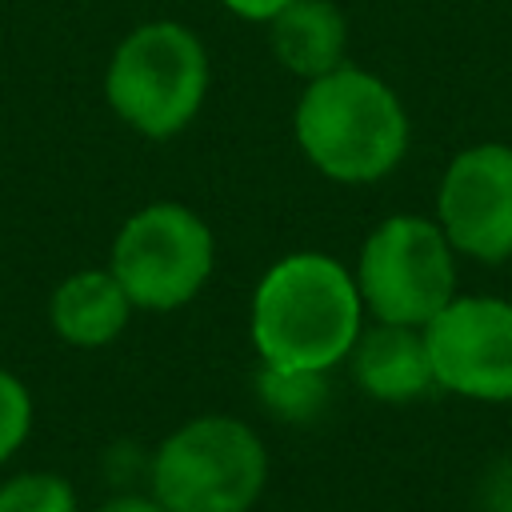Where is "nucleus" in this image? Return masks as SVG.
Segmentation results:
<instances>
[{"label": "nucleus", "mask_w": 512, "mask_h": 512, "mask_svg": "<svg viewBox=\"0 0 512 512\" xmlns=\"http://www.w3.org/2000/svg\"><path fill=\"white\" fill-rule=\"evenodd\" d=\"M364 324L356 276L324 252L280 256L252 292V348L284 372H328L348 360Z\"/></svg>", "instance_id": "f257e3e1"}, {"label": "nucleus", "mask_w": 512, "mask_h": 512, "mask_svg": "<svg viewBox=\"0 0 512 512\" xmlns=\"http://www.w3.org/2000/svg\"><path fill=\"white\" fill-rule=\"evenodd\" d=\"M348 360H352L356 384L372 400H384V404H408V400L424 396L428 388H436L424 328L376 320V328H368V332L360 328Z\"/></svg>", "instance_id": "1a4fd4ad"}, {"label": "nucleus", "mask_w": 512, "mask_h": 512, "mask_svg": "<svg viewBox=\"0 0 512 512\" xmlns=\"http://www.w3.org/2000/svg\"><path fill=\"white\" fill-rule=\"evenodd\" d=\"M32 432V392L20 376L0 368V464L20 452V444Z\"/></svg>", "instance_id": "4468645a"}, {"label": "nucleus", "mask_w": 512, "mask_h": 512, "mask_svg": "<svg viewBox=\"0 0 512 512\" xmlns=\"http://www.w3.org/2000/svg\"><path fill=\"white\" fill-rule=\"evenodd\" d=\"M424 344L436 388L508 404L512 400V304L500 296H452L428 324Z\"/></svg>", "instance_id": "0eeeda50"}, {"label": "nucleus", "mask_w": 512, "mask_h": 512, "mask_svg": "<svg viewBox=\"0 0 512 512\" xmlns=\"http://www.w3.org/2000/svg\"><path fill=\"white\" fill-rule=\"evenodd\" d=\"M268 48L280 68L300 80H316L344 64V12L332 0H292L268 20Z\"/></svg>", "instance_id": "9b49d317"}, {"label": "nucleus", "mask_w": 512, "mask_h": 512, "mask_svg": "<svg viewBox=\"0 0 512 512\" xmlns=\"http://www.w3.org/2000/svg\"><path fill=\"white\" fill-rule=\"evenodd\" d=\"M292 132L308 164L336 184H376L408 152V112L368 68L340 64L304 84Z\"/></svg>", "instance_id": "f03ea898"}, {"label": "nucleus", "mask_w": 512, "mask_h": 512, "mask_svg": "<svg viewBox=\"0 0 512 512\" xmlns=\"http://www.w3.org/2000/svg\"><path fill=\"white\" fill-rule=\"evenodd\" d=\"M480 508L484 512H512V456L496 460L480 480Z\"/></svg>", "instance_id": "2eb2a0df"}, {"label": "nucleus", "mask_w": 512, "mask_h": 512, "mask_svg": "<svg viewBox=\"0 0 512 512\" xmlns=\"http://www.w3.org/2000/svg\"><path fill=\"white\" fill-rule=\"evenodd\" d=\"M444 228L428 216L380 220L356 260L364 308L384 324L424 328L456 296V260Z\"/></svg>", "instance_id": "423d86ee"}, {"label": "nucleus", "mask_w": 512, "mask_h": 512, "mask_svg": "<svg viewBox=\"0 0 512 512\" xmlns=\"http://www.w3.org/2000/svg\"><path fill=\"white\" fill-rule=\"evenodd\" d=\"M108 108L148 140L184 132L208 96V52L200 36L176 20L132 28L104 72Z\"/></svg>", "instance_id": "7ed1b4c3"}, {"label": "nucleus", "mask_w": 512, "mask_h": 512, "mask_svg": "<svg viewBox=\"0 0 512 512\" xmlns=\"http://www.w3.org/2000/svg\"><path fill=\"white\" fill-rule=\"evenodd\" d=\"M0 512H80L76 488L56 472H20L0 484Z\"/></svg>", "instance_id": "ddd939ff"}, {"label": "nucleus", "mask_w": 512, "mask_h": 512, "mask_svg": "<svg viewBox=\"0 0 512 512\" xmlns=\"http://www.w3.org/2000/svg\"><path fill=\"white\" fill-rule=\"evenodd\" d=\"M164 512H248L268 480L264 440L236 416H196L164 436L148 468Z\"/></svg>", "instance_id": "20e7f679"}, {"label": "nucleus", "mask_w": 512, "mask_h": 512, "mask_svg": "<svg viewBox=\"0 0 512 512\" xmlns=\"http://www.w3.org/2000/svg\"><path fill=\"white\" fill-rule=\"evenodd\" d=\"M132 316V300L108 268H80L48 296V324L72 348H108Z\"/></svg>", "instance_id": "9d476101"}, {"label": "nucleus", "mask_w": 512, "mask_h": 512, "mask_svg": "<svg viewBox=\"0 0 512 512\" xmlns=\"http://www.w3.org/2000/svg\"><path fill=\"white\" fill-rule=\"evenodd\" d=\"M256 392L264 396L268 412L280 420H308L324 408L328 396V372H284V368H260Z\"/></svg>", "instance_id": "f8f14e48"}, {"label": "nucleus", "mask_w": 512, "mask_h": 512, "mask_svg": "<svg viewBox=\"0 0 512 512\" xmlns=\"http://www.w3.org/2000/svg\"><path fill=\"white\" fill-rule=\"evenodd\" d=\"M436 224L472 260L512 256V148L472 144L452 156L436 188Z\"/></svg>", "instance_id": "6e6552de"}, {"label": "nucleus", "mask_w": 512, "mask_h": 512, "mask_svg": "<svg viewBox=\"0 0 512 512\" xmlns=\"http://www.w3.org/2000/svg\"><path fill=\"white\" fill-rule=\"evenodd\" d=\"M96 512H164L156 504V496H136V492H120V496H108Z\"/></svg>", "instance_id": "f3484780"}, {"label": "nucleus", "mask_w": 512, "mask_h": 512, "mask_svg": "<svg viewBox=\"0 0 512 512\" xmlns=\"http://www.w3.org/2000/svg\"><path fill=\"white\" fill-rule=\"evenodd\" d=\"M232 16H240V20H252V24H268L284 4H292V0H220Z\"/></svg>", "instance_id": "dca6fc26"}, {"label": "nucleus", "mask_w": 512, "mask_h": 512, "mask_svg": "<svg viewBox=\"0 0 512 512\" xmlns=\"http://www.w3.org/2000/svg\"><path fill=\"white\" fill-rule=\"evenodd\" d=\"M216 264L212 228L176 200H156L132 212L108 256V272L128 292L132 308L176 312L200 296Z\"/></svg>", "instance_id": "39448f33"}]
</instances>
